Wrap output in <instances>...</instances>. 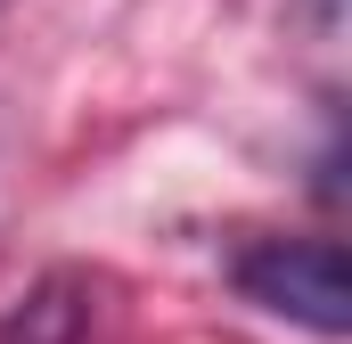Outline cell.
<instances>
[{"label":"cell","mask_w":352,"mask_h":344,"mask_svg":"<svg viewBox=\"0 0 352 344\" xmlns=\"http://www.w3.org/2000/svg\"><path fill=\"white\" fill-rule=\"evenodd\" d=\"M311 17H320V25H336V0H311Z\"/></svg>","instance_id":"cell-3"},{"label":"cell","mask_w":352,"mask_h":344,"mask_svg":"<svg viewBox=\"0 0 352 344\" xmlns=\"http://www.w3.org/2000/svg\"><path fill=\"white\" fill-rule=\"evenodd\" d=\"M230 279L270 320H295L311 336H344L352 328V262L336 238H254L230 262Z\"/></svg>","instance_id":"cell-1"},{"label":"cell","mask_w":352,"mask_h":344,"mask_svg":"<svg viewBox=\"0 0 352 344\" xmlns=\"http://www.w3.org/2000/svg\"><path fill=\"white\" fill-rule=\"evenodd\" d=\"M82 328H90V279L58 270L0 320V344H82Z\"/></svg>","instance_id":"cell-2"}]
</instances>
